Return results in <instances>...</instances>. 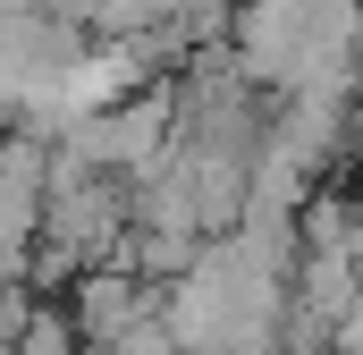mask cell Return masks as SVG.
<instances>
[{
    "mask_svg": "<svg viewBox=\"0 0 363 355\" xmlns=\"http://www.w3.org/2000/svg\"><path fill=\"white\" fill-rule=\"evenodd\" d=\"M0 9H51V0H0Z\"/></svg>",
    "mask_w": 363,
    "mask_h": 355,
    "instance_id": "cell-7",
    "label": "cell"
},
{
    "mask_svg": "<svg viewBox=\"0 0 363 355\" xmlns=\"http://www.w3.org/2000/svg\"><path fill=\"white\" fill-rule=\"evenodd\" d=\"M152 313H161L152 279H144V271H127V263L85 271V279H77V296H68V322H77L85 355H93V347H118V339H127L135 322H152Z\"/></svg>",
    "mask_w": 363,
    "mask_h": 355,
    "instance_id": "cell-2",
    "label": "cell"
},
{
    "mask_svg": "<svg viewBox=\"0 0 363 355\" xmlns=\"http://www.w3.org/2000/svg\"><path fill=\"white\" fill-rule=\"evenodd\" d=\"M237 355H279V347H237Z\"/></svg>",
    "mask_w": 363,
    "mask_h": 355,
    "instance_id": "cell-8",
    "label": "cell"
},
{
    "mask_svg": "<svg viewBox=\"0 0 363 355\" xmlns=\"http://www.w3.org/2000/svg\"><path fill=\"white\" fill-rule=\"evenodd\" d=\"M347 144H355V102H321V93H287V102H271V153L296 161L304 178L338 170Z\"/></svg>",
    "mask_w": 363,
    "mask_h": 355,
    "instance_id": "cell-1",
    "label": "cell"
},
{
    "mask_svg": "<svg viewBox=\"0 0 363 355\" xmlns=\"http://www.w3.org/2000/svg\"><path fill=\"white\" fill-rule=\"evenodd\" d=\"M26 263H34V254H26ZM26 263H0V355L26 339V322H34V305H43L34 279H26Z\"/></svg>",
    "mask_w": 363,
    "mask_h": 355,
    "instance_id": "cell-4",
    "label": "cell"
},
{
    "mask_svg": "<svg viewBox=\"0 0 363 355\" xmlns=\"http://www.w3.org/2000/svg\"><path fill=\"white\" fill-rule=\"evenodd\" d=\"M338 355H363V296H355V313L338 322Z\"/></svg>",
    "mask_w": 363,
    "mask_h": 355,
    "instance_id": "cell-6",
    "label": "cell"
},
{
    "mask_svg": "<svg viewBox=\"0 0 363 355\" xmlns=\"http://www.w3.org/2000/svg\"><path fill=\"white\" fill-rule=\"evenodd\" d=\"M313 195H321V186L296 170V161L262 153L254 178H245V229H304V203H313Z\"/></svg>",
    "mask_w": 363,
    "mask_h": 355,
    "instance_id": "cell-3",
    "label": "cell"
},
{
    "mask_svg": "<svg viewBox=\"0 0 363 355\" xmlns=\"http://www.w3.org/2000/svg\"><path fill=\"white\" fill-rule=\"evenodd\" d=\"M9 355H85V339H77V322H68V305H34V322H26V339Z\"/></svg>",
    "mask_w": 363,
    "mask_h": 355,
    "instance_id": "cell-5",
    "label": "cell"
}]
</instances>
